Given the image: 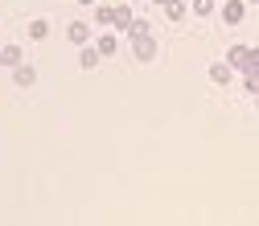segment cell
<instances>
[{
    "instance_id": "cell-1",
    "label": "cell",
    "mask_w": 259,
    "mask_h": 226,
    "mask_svg": "<svg viewBox=\"0 0 259 226\" xmlns=\"http://www.w3.org/2000/svg\"><path fill=\"white\" fill-rule=\"evenodd\" d=\"M218 17H222V25H243L247 21V0H222L218 5Z\"/></svg>"
},
{
    "instance_id": "cell-21",
    "label": "cell",
    "mask_w": 259,
    "mask_h": 226,
    "mask_svg": "<svg viewBox=\"0 0 259 226\" xmlns=\"http://www.w3.org/2000/svg\"><path fill=\"white\" fill-rule=\"evenodd\" d=\"M255 107H259V95H255Z\"/></svg>"
},
{
    "instance_id": "cell-18",
    "label": "cell",
    "mask_w": 259,
    "mask_h": 226,
    "mask_svg": "<svg viewBox=\"0 0 259 226\" xmlns=\"http://www.w3.org/2000/svg\"><path fill=\"white\" fill-rule=\"evenodd\" d=\"M78 5H82V9H95V5H99V0H78Z\"/></svg>"
},
{
    "instance_id": "cell-2",
    "label": "cell",
    "mask_w": 259,
    "mask_h": 226,
    "mask_svg": "<svg viewBox=\"0 0 259 226\" xmlns=\"http://www.w3.org/2000/svg\"><path fill=\"white\" fill-rule=\"evenodd\" d=\"M66 41H70L74 50L91 46V41H95V33H91V21H82V17H78V21H70V25H66Z\"/></svg>"
},
{
    "instance_id": "cell-5",
    "label": "cell",
    "mask_w": 259,
    "mask_h": 226,
    "mask_svg": "<svg viewBox=\"0 0 259 226\" xmlns=\"http://www.w3.org/2000/svg\"><path fill=\"white\" fill-rule=\"evenodd\" d=\"M226 62H231V66H235V70L243 74V70L251 66V46H243V41H235L231 50H226Z\"/></svg>"
},
{
    "instance_id": "cell-16",
    "label": "cell",
    "mask_w": 259,
    "mask_h": 226,
    "mask_svg": "<svg viewBox=\"0 0 259 226\" xmlns=\"http://www.w3.org/2000/svg\"><path fill=\"white\" fill-rule=\"evenodd\" d=\"M251 66H259V46H251ZM247 66V70H251Z\"/></svg>"
},
{
    "instance_id": "cell-19",
    "label": "cell",
    "mask_w": 259,
    "mask_h": 226,
    "mask_svg": "<svg viewBox=\"0 0 259 226\" xmlns=\"http://www.w3.org/2000/svg\"><path fill=\"white\" fill-rule=\"evenodd\" d=\"M0 70H5V54H0Z\"/></svg>"
},
{
    "instance_id": "cell-15",
    "label": "cell",
    "mask_w": 259,
    "mask_h": 226,
    "mask_svg": "<svg viewBox=\"0 0 259 226\" xmlns=\"http://www.w3.org/2000/svg\"><path fill=\"white\" fill-rule=\"evenodd\" d=\"M193 17H214V9H218V0H193Z\"/></svg>"
},
{
    "instance_id": "cell-20",
    "label": "cell",
    "mask_w": 259,
    "mask_h": 226,
    "mask_svg": "<svg viewBox=\"0 0 259 226\" xmlns=\"http://www.w3.org/2000/svg\"><path fill=\"white\" fill-rule=\"evenodd\" d=\"M247 5H259V0H247Z\"/></svg>"
},
{
    "instance_id": "cell-11",
    "label": "cell",
    "mask_w": 259,
    "mask_h": 226,
    "mask_svg": "<svg viewBox=\"0 0 259 226\" xmlns=\"http://www.w3.org/2000/svg\"><path fill=\"white\" fill-rule=\"evenodd\" d=\"M193 9H189V0H173V5L165 9V21H173V25H181L185 17H189Z\"/></svg>"
},
{
    "instance_id": "cell-9",
    "label": "cell",
    "mask_w": 259,
    "mask_h": 226,
    "mask_svg": "<svg viewBox=\"0 0 259 226\" xmlns=\"http://www.w3.org/2000/svg\"><path fill=\"white\" fill-rule=\"evenodd\" d=\"M25 33H29V41H46L50 37V17H33Z\"/></svg>"
},
{
    "instance_id": "cell-7",
    "label": "cell",
    "mask_w": 259,
    "mask_h": 226,
    "mask_svg": "<svg viewBox=\"0 0 259 226\" xmlns=\"http://www.w3.org/2000/svg\"><path fill=\"white\" fill-rule=\"evenodd\" d=\"M9 74H13V82H17V86H33V82H37V66H33V62H21V66H17V70H9Z\"/></svg>"
},
{
    "instance_id": "cell-12",
    "label": "cell",
    "mask_w": 259,
    "mask_h": 226,
    "mask_svg": "<svg viewBox=\"0 0 259 226\" xmlns=\"http://www.w3.org/2000/svg\"><path fill=\"white\" fill-rule=\"evenodd\" d=\"M239 82H243V91H247L251 99H255V95H259V66H251V70H243V74H239Z\"/></svg>"
},
{
    "instance_id": "cell-13",
    "label": "cell",
    "mask_w": 259,
    "mask_h": 226,
    "mask_svg": "<svg viewBox=\"0 0 259 226\" xmlns=\"http://www.w3.org/2000/svg\"><path fill=\"white\" fill-rule=\"evenodd\" d=\"M0 54H5V70H17L25 62V50H17V46H0Z\"/></svg>"
},
{
    "instance_id": "cell-3",
    "label": "cell",
    "mask_w": 259,
    "mask_h": 226,
    "mask_svg": "<svg viewBox=\"0 0 259 226\" xmlns=\"http://www.w3.org/2000/svg\"><path fill=\"white\" fill-rule=\"evenodd\" d=\"M156 54H160V46H156V37H152V33H148V37H140V41H132V58L140 62V66L156 62Z\"/></svg>"
},
{
    "instance_id": "cell-4",
    "label": "cell",
    "mask_w": 259,
    "mask_h": 226,
    "mask_svg": "<svg viewBox=\"0 0 259 226\" xmlns=\"http://www.w3.org/2000/svg\"><path fill=\"white\" fill-rule=\"evenodd\" d=\"M235 74H239V70H235V66H231L226 58L210 66V82H214V86H231V82H235Z\"/></svg>"
},
{
    "instance_id": "cell-6",
    "label": "cell",
    "mask_w": 259,
    "mask_h": 226,
    "mask_svg": "<svg viewBox=\"0 0 259 226\" xmlns=\"http://www.w3.org/2000/svg\"><path fill=\"white\" fill-rule=\"evenodd\" d=\"M95 46H99L103 58H115V54H119V33H115V29H103V33L95 37Z\"/></svg>"
},
{
    "instance_id": "cell-8",
    "label": "cell",
    "mask_w": 259,
    "mask_h": 226,
    "mask_svg": "<svg viewBox=\"0 0 259 226\" xmlns=\"http://www.w3.org/2000/svg\"><path fill=\"white\" fill-rule=\"evenodd\" d=\"M99 62H103V54H99V46H95V41L78 50V66H82V70H95Z\"/></svg>"
},
{
    "instance_id": "cell-17",
    "label": "cell",
    "mask_w": 259,
    "mask_h": 226,
    "mask_svg": "<svg viewBox=\"0 0 259 226\" xmlns=\"http://www.w3.org/2000/svg\"><path fill=\"white\" fill-rule=\"evenodd\" d=\"M152 5H156V9H169V5H173V0H152Z\"/></svg>"
},
{
    "instance_id": "cell-22",
    "label": "cell",
    "mask_w": 259,
    "mask_h": 226,
    "mask_svg": "<svg viewBox=\"0 0 259 226\" xmlns=\"http://www.w3.org/2000/svg\"><path fill=\"white\" fill-rule=\"evenodd\" d=\"M218 5H222V0H218Z\"/></svg>"
},
{
    "instance_id": "cell-10",
    "label": "cell",
    "mask_w": 259,
    "mask_h": 226,
    "mask_svg": "<svg viewBox=\"0 0 259 226\" xmlns=\"http://www.w3.org/2000/svg\"><path fill=\"white\" fill-rule=\"evenodd\" d=\"M95 25L99 29H115V5H95Z\"/></svg>"
},
{
    "instance_id": "cell-14",
    "label": "cell",
    "mask_w": 259,
    "mask_h": 226,
    "mask_svg": "<svg viewBox=\"0 0 259 226\" xmlns=\"http://www.w3.org/2000/svg\"><path fill=\"white\" fill-rule=\"evenodd\" d=\"M148 33H152L148 21H144V17H136L132 25H127V33H123V37H127V41H140V37H148Z\"/></svg>"
}]
</instances>
